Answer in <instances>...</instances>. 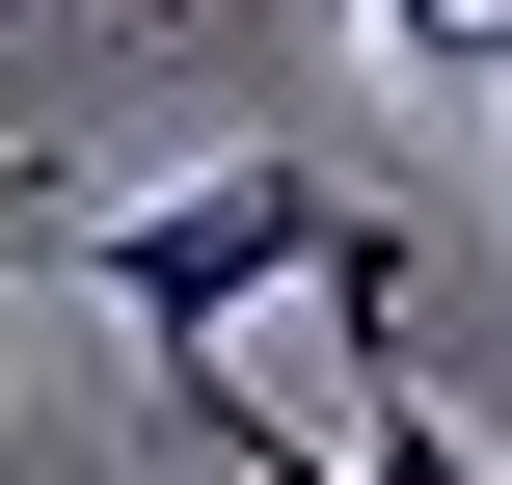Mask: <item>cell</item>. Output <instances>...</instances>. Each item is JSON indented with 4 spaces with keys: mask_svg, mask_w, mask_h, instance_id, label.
I'll return each instance as SVG.
<instances>
[{
    "mask_svg": "<svg viewBox=\"0 0 512 485\" xmlns=\"http://www.w3.org/2000/svg\"><path fill=\"white\" fill-rule=\"evenodd\" d=\"M81 270H108V324L135 351H243L270 297H405V243L324 189V162H189V189H135V216H81Z\"/></svg>",
    "mask_w": 512,
    "mask_h": 485,
    "instance_id": "obj_1",
    "label": "cell"
},
{
    "mask_svg": "<svg viewBox=\"0 0 512 485\" xmlns=\"http://www.w3.org/2000/svg\"><path fill=\"white\" fill-rule=\"evenodd\" d=\"M378 54H405V81H459V108H486V0H378Z\"/></svg>",
    "mask_w": 512,
    "mask_h": 485,
    "instance_id": "obj_2",
    "label": "cell"
},
{
    "mask_svg": "<svg viewBox=\"0 0 512 485\" xmlns=\"http://www.w3.org/2000/svg\"><path fill=\"white\" fill-rule=\"evenodd\" d=\"M27 270H81V189H54V162H0V297H27Z\"/></svg>",
    "mask_w": 512,
    "mask_h": 485,
    "instance_id": "obj_3",
    "label": "cell"
},
{
    "mask_svg": "<svg viewBox=\"0 0 512 485\" xmlns=\"http://www.w3.org/2000/svg\"><path fill=\"white\" fill-rule=\"evenodd\" d=\"M108 27H162V0H108Z\"/></svg>",
    "mask_w": 512,
    "mask_h": 485,
    "instance_id": "obj_4",
    "label": "cell"
}]
</instances>
